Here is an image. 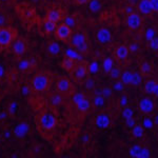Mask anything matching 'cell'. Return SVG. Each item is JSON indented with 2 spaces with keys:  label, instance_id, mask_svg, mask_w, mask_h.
Listing matches in <instances>:
<instances>
[{
  "label": "cell",
  "instance_id": "obj_44",
  "mask_svg": "<svg viewBox=\"0 0 158 158\" xmlns=\"http://www.w3.org/2000/svg\"><path fill=\"white\" fill-rule=\"evenodd\" d=\"M85 88L88 91H93L95 89V80L93 78H86L85 81Z\"/></svg>",
  "mask_w": 158,
  "mask_h": 158
},
{
  "label": "cell",
  "instance_id": "obj_34",
  "mask_svg": "<svg viewBox=\"0 0 158 158\" xmlns=\"http://www.w3.org/2000/svg\"><path fill=\"white\" fill-rule=\"evenodd\" d=\"M121 69L119 67H114L113 69L111 70V72L109 73L110 77H111L112 79H115V80H119L120 79V76H121Z\"/></svg>",
  "mask_w": 158,
  "mask_h": 158
},
{
  "label": "cell",
  "instance_id": "obj_19",
  "mask_svg": "<svg viewBox=\"0 0 158 158\" xmlns=\"http://www.w3.org/2000/svg\"><path fill=\"white\" fill-rule=\"evenodd\" d=\"M114 55H115L116 59L119 60V61L127 60L129 57V55H130L129 47L126 44H119L118 47L116 48L115 52H114Z\"/></svg>",
  "mask_w": 158,
  "mask_h": 158
},
{
  "label": "cell",
  "instance_id": "obj_33",
  "mask_svg": "<svg viewBox=\"0 0 158 158\" xmlns=\"http://www.w3.org/2000/svg\"><path fill=\"white\" fill-rule=\"evenodd\" d=\"M142 81V75L138 72H134L133 73V78H132V81H131V85L132 86H134V88H137V86L140 85V83H141Z\"/></svg>",
  "mask_w": 158,
  "mask_h": 158
},
{
  "label": "cell",
  "instance_id": "obj_22",
  "mask_svg": "<svg viewBox=\"0 0 158 158\" xmlns=\"http://www.w3.org/2000/svg\"><path fill=\"white\" fill-rule=\"evenodd\" d=\"M64 96L61 95L59 92L56 91L55 93H53L52 95L50 96L49 98V102H50V106H52L53 109H57L59 106H62L63 101H64Z\"/></svg>",
  "mask_w": 158,
  "mask_h": 158
},
{
  "label": "cell",
  "instance_id": "obj_15",
  "mask_svg": "<svg viewBox=\"0 0 158 158\" xmlns=\"http://www.w3.org/2000/svg\"><path fill=\"white\" fill-rule=\"evenodd\" d=\"M17 70L21 73H30L36 68V61L34 59H21L17 62Z\"/></svg>",
  "mask_w": 158,
  "mask_h": 158
},
{
  "label": "cell",
  "instance_id": "obj_24",
  "mask_svg": "<svg viewBox=\"0 0 158 158\" xmlns=\"http://www.w3.org/2000/svg\"><path fill=\"white\" fill-rule=\"evenodd\" d=\"M139 72L142 75V77H148V76H151L153 72H154V68L153 64L149 61H143V62L140 64L139 67Z\"/></svg>",
  "mask_w": 158,
  "mask_h": 158
},
{
  "label": "cell",
  "instance_id": "obj_38",
  "mask_svg": "<svg viewBox=\"0 0 158 158\" xmlns=\"http://www.w3.org/2000/svg\"><path fill=\"white\" fill-rule=\"evenodd\" d=\"M121 114H122V117H123L124 119H129V118H131V117H133L134 110L132 108H130V106H126V108L122 109Z\"/></svg>",
  "mask_w": 158,
  "mask_h": 158
},
{
  "label": "cell",
  "instance_id": "obj_9",
  "mask_svg": "<svg viewBox=\"0 0 158 158\" xmlns=\"http://www.w3.org/2000/svg\"><path fill=\"white\" fill-rule=\"evenodd\" d=\"M27 49H29V43L27 40L21 36H17L12 44V52L15 57L18 59L23 57V55L27 52Z\"/></svg>",
  "mask_w": 158,
  "mask_h": 158
},
{
  "label": "cell",
  "instance_id": "obj_47",
  "mask_svg": "<svg viewBox=\"0 0 158 158\" xmlns=\"http://www.w3.org/2000/svg\"><path fill=\"white\" fill-rule=\"evenodd\" d=\"M139 49V45H138V43H136V42H133V43H131V44L129 45V50H130V53H135V52H137Z\"/></svg>",
  "mask_w": 158,
  "mask_h": 158
},
{
  "label": "cell",
  "instance_id": "obj_51",
  "mask_svg": "<svg viewBox=\"0 0 158 158\" xmlns=\"http://www.w3.org/2000/svg\"><path fill=\"white\" fill-rule=\"evenodd\" d=\"M153 120H154V123L156 124V126H158V114L155 115V117H154V119H153Z\"/></svg>",
  "mask_w": 158,
  "mask_h": 158
},
{
  "label": "cell",
  "instance_id": "obj_8",
  "mask_svg": "<svg viewBox=\"0 0 158 158\" xmlns=\"http://www.w3.org/2000/svg\"><path fill=\"white\" fill-rule=\"evenodd\" d=\"M54 36L59 41L69 43L73 36V29L65 23H63V22H60L57 25V29H56L54 33Z\"/></svg>",
  "mask_w": 158,
  "mask_h": 158
},
{
  "label": "cell",
  "instance_id": "obj_14",
  "mask_svg": "<svg viewBox=\"0 0 158 158\" xmlns=\"http://www.w3.org/2000/svg\"><path fill=\"white\" fill-rule=\"evenodd\" d=\"M138 108L139 111L144 115H151L155 110V103L151 98L144 97L141 98L138 102Z\"/></svg>",
  "mask_w": 158,
  "mask_h": 158
},
{
  "label": "cell",
  "instance_id": "obj_46",
  "mask_svg": "<svg viewBox=\"0 0 158 158\" xmlns=\"http://www.w3.org/2000/svg\"><path fill=\"white\" fill-rule=\"evenodd\" d=\"M126 124L129 129H132L135 124H136V120H135L133 117H131V118H129V119H126Z\"/></svg>",
  "mask_w": 158,
  "mask_h": 158
},
{
  "label": "cell",
  "instance_id": "obj_53",
  "mask_svg": "<svg viewBox=\"0 0 158 158\" xmlns=\"http://www.w3.org/2000/svg\"><path fill=\"white\" fill-rule=\"evenodd\" d=\"M3 13V10H2V6H1V4H0V15Z\"/></svg>",
  "mask_w": 158,
  "mask_h": 158
},
{
  "label": "cell",
  "instance_id": "obj_28",
  "mask_svg": "<svg viewBox=\"0 0 158 158\" xmlns=\"http://www.w3.org/2000/svg\"><path fill=\"white\" fill-rule=\"evenodd\" d=\"M132 135L135 137V138H142L144 136V128L142 124H138L136 123L135 126L132 128Z\"/></svg>",
  "mask_w": 158,
  "mask_h": 158
},
{
  "label": "cell",
  "instance_id": "obj_39",
  "mask_svg": "<svg viewBox=\"0 0 158 158\" xmlns=\"http://www.w3.org/2000/svg\"><path fill=\"white\" fill-rule=\"evenodd\" d=\"M98 71H99V64L97 61H93V62H91L90 64H89V73H90L91 75L97 74Z\"/></svg>",
  "mask_w": 158,
  "mask_h": 158
},
{
  "label": "cell",
  "instance_id": "obj_3",
  "mask_svg": "<svg viewBox=\"0 0 158 158\" xmlns=\"http://www.w3.org/2000/svg\"><path fill=\"white\" fill-rule=\"evenodd\" d=\"M17 36H18V32L15 27L11 25L0 27V52L9 50Z\"/></svg>",
  "mask_w": 158,
  "mask_h": 158
},
{
  "label": "cell",
  "instance_id": "obj_10",
  "mask_svg": "<svg viewBox=\"0 0 158 158\" xmlns=\"http://www.w3.org/2000/svg\"><path fill=\"white\" fill-rule=\"evenodd\" d=\"M31 131V126L29 121L21 120L17 122L15 127L12 130V136L16 139H22L23 137L27 136Z\"/></svg>",
  "mask_w": 158,
  "mask_h": 158
},
{
  "label": "cell",
  "instance_id": "obj_4",
  "mask_svg": "<svg viewBox=\"0 0 158 158\" xmlns=\"http://www.w3.org/2000/svg\"><path fill=\"white\" fill-rule=\"evenodd\" d=\"M69 44L82 55H86L89 53V48L90 47H89L88 37L83 32L74 33Z\"/></svg>",
  "mask_w": 158,
  "mask_h": 158
},
{
  "label": "cell",
  "instance_id": "obj_42",
  "mask_svg": "<svg viewBox=\"0 0 158 158\" xmlns=\"http://www.w3.org/2000/svg\"><path fill=\"white\" fill-rule=\"evenodd\" d=\"M10 22H11V19L7 16V14L6 13H2L0 15V27H6V25H10Z\"/></svg>",
  "mask_w": 158,
  "mask_h": 158
},
{
  "label": "cell",
  "instance_id": "obj_43",
  "mask_svg": "<svg viewBox=\"0 0 158 158\" xmlns=\"http://www.w3.org/2000/svg\"><path fill=\"white\" fill-rule=\"evenodd\" d=\"M142 126H143L144 129L151 130V129H153V127L155 126L154 120H153L152 118H150V117H146V118L143 119V121H142Z\"/></svg>",
  "mask_w": 158,
  "mask_h": 158
},
{
  "label": "cell",
  "instance_id": "obj_35",
  "mask_svg": "<svg viewBox=\"0 0 158 158\" xmlns=\"http://www.w3.org/2000/svg\"><path fill=\"white\" fill-rule=\"evenodd\" d=\"M113 92H114V90H113V88H111V86H103V88L100 90V93L102 94V96L106 99V100L112 98Z\"/></svg>",
  "mask_w": 158,
  "mask_h": 158
},
{
  "label": "cell",
  "instance_id": "obj_49",
  "mask_svg": "<svg viewBox=\"0 0 158 158\" xmlns=\"http://www.w3.org/2000/svg\"><path fill=\"white\" fill-rule=\"evenodd\" d=\"M75 1V3L77 4V6H83V4H86L90 0H74Z\"/></svg>",
  "mask_w": 158,
  "mask_h": 158
},
{
  "label": "cell",
  "instance_id": "obj_37",
  "mask_svg": "<svg viewBox=\"0 0 158 158\" xmlns=\"http://www.w3.org/2000/svg\"><path fill=\"white\" fill-rule=\"evenodd\" d=\"M154 37H156V32H155V30L153 29V27H148V29L144 31V38H146V40L149 42L150 40H152Z\"/></svg>",
  "mask_w": 158,
  "mask_h": 158
},
{
  "label": "cell",
  "instance_id": "obj_5",
  "mask_svg": "<svg viewBox=\"0 0 158 158\" xmlns=\"http://www.w3.org/2000/svg\"><path fill=\"white\" fill-rule=\"evenodd\" d=\"M72 102L76 106V110L79 113H86L90 111L92 106V101L83 93L75 92L72 95Z\"/></svg>",
  "mask_w": 158,
  "mask_h": 158
},
{
  "label": "cell",
  "instance_id": "obj_40",
  "mask_svg": "<svg viewBox=\"0 0 158 158\" xmlns=\"http://www.w3.org/2000/svg\"><path fill=\"white\" fill-rule=\"evenodd\" d=\"M112 88H113V90L116 92H123L124 88H126V85L120 80H116L115 82L112 85Z\"/></svg>",
  "mask_w": 158,
  "mask_h": 158
},
{
  "label": "cell",
  "instance_id": "obj_2",
  "mask_svg": "<svg viewBox=\"0 0 158 158\" xmlns=\"http://www.w3.org/2000/svg\"><path fill=\"white\" fill-rule=\"evenodd\" d=\"M52 85V76L48 72H39L35 74L30 80V89L35 93H43L50 90Z\"/></svg>",
  "mask_w": 158,
  "mask_h": 158
},
{
  "label": "cell",
  "instance_id": "obj_55",
  "mask_svg": "<svg viewBox=\"0 0 158 158\" xmlns=\"http://www.w3.org/2000/svg\"><path fill=\"white\" fill-rule=\"evenodd\" d=\"M1 141H2V137H1V135H0V144H1Z\"/></svg>",
  "mask_w": 158,
  "mask_h": 158
},
{
  "label": "cell",
  "instance_id": "obj_1",
  "mask_svg": "<svg viewBox=\"0 0 158 158\" xmlns=\"http://www.w3.org/2000/svg\"><path fill=\"white\" fill-rule=\"evenodd\" d=\"M37 129L39 133L45 138H49L56 131L58 124V119L54 111L51 109L43 110L35 118Z\"/></svg>",
  "mask_w": 158,
  "mask_h": 158
},
{
  "label": "cell",
  "instance_id": "obj_52",
  "mask_svg": "<svg viewBox=\"0 0 158 158\" xmlns=\"http://www.w3.org/2000/svg\"><path fill=\"white\" fill-rule=\"evenodd\" d=\"M2 74H3V69H2L1 67H0V77H1Z\"/></svg>",
  "mask_w": 158,
  "mask_h": 158
},
{
  "label": "cell",
  "instance_id": "obj_12",
  "mask_svg": "<svg viewBox=\"0 0 158 158\" xmlns=\"http://www.w3.org/2000/svg\"><path fill=\"white\" fill-rule=\"evenodd\" d=\"M129 155L131 157L135 158H149L151 157V151L146 147L137 144V146H133L130 148Z\"/></svg>",
  "mask_w": 158,
  "mask_h": 158
},
{
  "label": "cell",
  "instance_id": "obj_32",
  "mask_svg": "<svg viewBox=\"0 0 158 158\" xmlns=\"http://www.w3.org/2000/svg\"><path fill=\"white\" fill-rule=\"evenodd\" d=\"M62 22H63V23H65L67 25H69L70 27H72V29L76 27V18L73 16V15L67 14L64 17H63Z\"/></svg>",
  "mask_w": 158,
  "mask_h": 158
},
{
  "label": "cell",
  "instance_id": "obj_23",
  "mask_svg": "<svg viewBox=\"0 0 158 158\" xmlns=\"http://www.w3.org/2000/svg\"><path fill=\"white\" fill-rule=\"evenodd\" d=\"M138 11L144 16H151L153 9L150 0H139L138 1Z\"/></svg>",
  "mask_w": 158,
  "mask_h": 158
},
{
  "label": "cell",
  "instance_id": "obj_18",
  "mask_svg": "<svg viewBox=\"0 0 158 158\" xmlns=\"http://www.w3.org/2000/svg\"><path fill=\"white\" fill-rule=\"evenodd\" d=\"M78 62L79 61L73 59V58H70V57H68V56H64L60 64H61V68H62L64 71H67V72L71 75V74L73 73V71L75 70L76 65L78 64Z\"/></svg>",
  "mask_w": 158,
  "mask_h": 158
},
{
  "label": "cell",
  "instance_id": "obj_21",
  "mask_svg": "<svg viewBox=\"0 0 158 158\" xmlns=\"http://www.w3.org/2000/svg\"><path fill=\"white\" fill-rule=\"evenodd\" d=\"M45 52L51 57H57L61 53V47L57 41H50L45 47Z\"/></svg>",
  "mask_w": 158,
  "mask_h": 158
},
{
  "label": "cell",
  "instance_id": "obj_16",
  "mask_svg": "<svg viewBox=\"0 0 158 158\" xmlns=\"http://www.w3.org/2000/svg\"><path fill=\"white\" fill-rule=\"evenodd\" d=\"M112 33L106 27H101L96 32V39L101 44H108L112 41Z\"/></svg>",
  "mask_w": 158,
  "mask_h": 158
},
{
  "label": "cell",
  "instance_id": "obj_6",
  "mask_svg": "<svg viewBox=\"0 0 158 158\" xmlns=\"http://www.w3.org/2000/svg\"><path fill=\"white\" fill-rule=\"evenodd\" d=\"M56 91L59 92L61 95H63L64 97H70L75 93V89H74L73 83L71 82V80L65 76H60L57 79L56 82Z\"/></svg>",
  "mask_w": 158,
  "mask_h": 158
},
{
  "label": "cell",
  "instance_id": "obj_29",
  "mask_svg": "<svg viewBox=\"0 0 158 158\" xmlns=\"http://www.w3.org/2000/svg\"><path fill=\"white\" fill-rule=\"evenodd\" d=\"M132 78H133V72L127 70L121 73V76H120V79H119V80L122 81L126 85H131Z\"/></svg>",
  "mask_w": 158,
  "mask_h": 158
},
{
  "label": "cell",
  "instance_id": "obj_56",
  "mask_svg": "<svg viewBox=\"0 0 158 158\" xmlns=\"http://www.w3.org/2000/svg\"><path fill=\"white\" fill-rule=\"evenodd\" d=\"M157 56H158V51H157Z\"/></svg>",
  "mask_w": 158,
  "mask_h": 158
},
{
  "label": "cell",
  "instance_id": "obj_30",
  "mask_svg": "<svg viewBox=\"0 0 158 158\" xmlns=\"http://www.w3.org/2000/svg\"><path fill=\"white\" fill-rule=\"evenodd\" d=\"M17 110H18V104H17L16 101H11L7 106V109H6V114L9 115L11 118H14L15 115L17 113Z\"/></svg>",
  "mask_w": 158,
  "mask_h": 158
},
{
  "label": "cell",
  "instance_id": "obj_11",
  "mask_svg": "<svg viewBox=\"0 0 158 158\" xmlns=\"http://www.w3.org/2000/svg\"><path fill=\"white\" fill-rule=\"evenodd\" d=\"M65 15L67 14H65L64 10L60 9V7H58V6H54L48 10L45 18L51 20V21H54L56 23H60V22H62V19Z\"/></svg>",
  "mask_w": 158,
  "mask_h": 158
},
{
  "label": "cell",
  "instance_id": "obj_48",
  "mask_svg": "<svg viewBox=\"0 0 158 158\" xmlns=\"http://www.w3.org/2000/svg\"><path fill=\"white\" fill-rule=\"evenodd\" d=\"M150 1H151L153 12L158 13V0H150Z\"/></svg>",
  "mask_w": 158,
  "mask_h": 158
},
{
  "label": "cell",
  "instance_id": "obj_54",
  "mask_svg": "<svg viewBox=\"0 0 158 158\" xmlns=\"http://www.w3.org/2000/svg\"><path fill=\"white\" fill-rule=\"evenodd\" d=\"M0 1H2V2H7V1H10V0H0Z\"/></svg>",
  "mask_w": 158,
  "mask_h": 158
},
{
  "label": "cell",
  "instance_id": "obj_26",
  "mask_svg": "<svg viewBox=\"0 0 158 158\" xmlns=\"http://www.w3.org/2000/svg\"><path fill=\"white\" fill-rule=\"evenodd\" d=\"M64 56H68V57H70V58H73V59H75L77 61H82L83 60V55L80 54L78 51H76L72 47L68 48V49L64 51Z\"/></svg>",
  "mask_w": 158,
  "mask_h": 158
},
{
  "label": "cell",
  "instance_id": "obj_20",
  "mask_svg": "<svg viewBox=\"0 0 158 158\" xmlns=\"http://www.w3.org/2000/svg\"><path fill=\"white\" fill-rule=\"evenodd\" d=\"M57 25H58V23H56V22L51 21V20L44 18L42 21V24H41V29H42L43 34L47 35V36L54 34L56 29H57Z\"/></svg>",
  "mask_w": 158,
  "mask_h": 158
},
{
  "label": "cell",
  "instance_id": "obj_17",
  "mask_svg": "<svg viewBox=\"0 0 158 158\" xmlns=\"http://www.w3.org/2000/svg\"><path fill=\"white\" fill-rule=\"evenodd\" d=\"M111 126V117L106 114H99L95 118V127L97 129L104 130Z\"/></svg>",
  "mask_w": 158,
  "mask_h": 158
},
{
  "label": "cell",
  "instance_id": "obj_27",
  "mask_svg": "<svg viewBox=\"0 0 158 158\" xmlns=\"http://www.w3.org/2000/svg\"><path fill=\"white\" fill-rule=\"evenodd\" d=\"M115 67V64H114V60L113 58L111 57H106L102 61V64H101V68H102V71L106 74H109L111 72V70Z\"/></svg>",
  "mask_w": 158,
  "mask_h": 158
},
{
  "label": "cell",
  "instance_id": "obj_13",
  "mask_svg": "<svg viewBox=\"0 0 158 158\" xmlns=\"http://www.w3.org/2000/svg\"><path fill=\"white\" fill-rule=\"evenodd\" d=\"M126 24L130 30H138L140 27L142 25V18L139 14L137 13H131L128 14L126 18Z\"/></svg>",
  "mask_w": 158,
  "mask_h": 158
},
{
  "label": "cell",
  "instance_id": "obj_50",
  "mask_svg": "<svg viewBox=\"0 0 158 158\" xmlns=\"http://www.w3.org/2000/svg\"><path fill=\"white\" fill-rule=\"evenodd\" d=\"M152 95L154 96L155 98L158 97V81H157L156 85H155V86H154V90H153V94H152Z\"/></svg>",
  "mask_w": 158,
  "mask_h": 158
},
{
  "label": "cell",
  "instance_id": "obj_31",
  "mask_svg": "<svg viewBox=\"0 0 158 158\" xmlns=\"http://www.w3.org/2000/svg\"><path fill=\"white\" fill-rule=\"evenodd\" d=\"M156 82H157V80H155V79H150V80H148L147 82L144 83L143 89H144V93H146L147 95H152Z\"/></svg>",
  "mask_w": 158,
  "mask_h": 158
},
{
  "label": "cell",
  "instance_id": "obj_45",
  "mask_svg": "<svg viewBox=\"0 0 158 158\" xmlns=\"http://www.w3.org/2000/svg\"><path fill=\"white\" fill-rule=\"evenodd\" d=\"M149 48L151 49L153 52H157L158 51V37H154L152 40L149 41Z\"/></svg>",
  "mask_w": 158,
  "mask_h": 158
},
{
  "label": "cell",
  "instance_id": "obj_25",
  "mask_svg": "<svg viewBox=\"0 0 158 158\" xmlns=\"http://www.w3.org/2000/svg\"><path fill=\"white\" fill-rule=\"evenodd\" d=\"M106 99L102 96L100 91L96 92L94 94L93 98H92V104L94 106H96V108H102V106H106Z\"/></svg>",
  "mask_w": 158,
  "mask_h": 158
},
{
  "label": "cell",
  "instance_id": "obj_41",
  "mask_svg": "<svg viewBox=\"0 0 158 158\" xmlns=\"http://www.w3.org/2000/svg\"><path fill=\"white\" fill-rule=\"evenodd\" d=\"M130 104V100H129V98L127 97L126 95H122L119 97L118 99V106L120 109H123V108H126V106H128Z\"/></svg>",
  "mask_w": 158,
  "mask_h": 158
},
{
  "label": "cell",
  "instance_id": "obj_7",
  "mask_svg": "<svg viewBox=\"0 0 158 158\" xmlns=\"http://www.w3.org/2000/svg\"><path fill=\"white\" fill-rule=\"evenodd\" d=\"M89 64L86 61L82 60V61H79L78 64L76 65L75 70L73 71V73L71 74V76L73 77L74 81L77 83H82L85 81L86 77L89 76Z\"/></svg>",
  "mask_w": 158,
  "mask_h": 158
},
{
  "label": "cell",
  "instance_id": "obj_36",
  "mask_svg": "<svg viewBox=\"0 0 158 158\" xmlns=\"http://www.w3.org/2000/svg\"><path fill=\"white\" fill-rule=\"evenodd\" d=\"M89 7H90L92 12H99V10L101 9L100 0H90L89 1Z\"/></svg>",
  "mask_w": 158,
  "mask_h": 158
}]
</instances>
